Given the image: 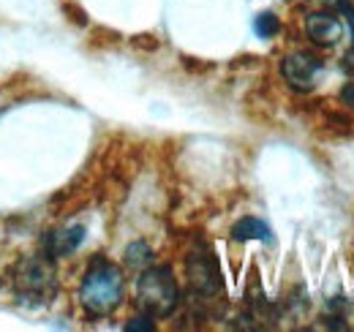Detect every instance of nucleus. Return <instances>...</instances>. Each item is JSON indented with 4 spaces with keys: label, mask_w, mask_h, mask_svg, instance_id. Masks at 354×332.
<instances>
[{
    "label": "nucleus",
    "mask_w": 354,
    "mask_h": 332,
    "mask_svg": "<svg viewBox=\"0 0 354 332\" xmlns=\"http://www.w3.org/2000/svg\"><path fill=\"white\" fill-rule=\"evenodd\" d=\"M14 289L22 299H44L55 291V264L49 253H30L14 270Z\"/></svg>",
    "instance_id": "3"
},
{
    "label": "nucleus",
    "mask_w": 354,
    "mask_h": 332,
    "mask_svg": "<svg viewBox=\"0 0 354 332\" xmlns=\"http://www.w3.org/2000/svg\"><path fill=\"white\" fill-rule=\"evenodd\" d=\"M338 8L344 11V17H346V22H349L352 36H354V6H352V0H338ZM352 42H354V39H352Z\"/></svg>",
    "instance_id": "12"
},
{
    "label": "nucleus",
    "mask_w": 354,
    "mask_h": 332,
    "mask_svg": "<svg viewBox=\"0 0 354 332\" xmlns=\"http://www.w3.org/2000/svg\"><path fill=\"white\" fill-rule=\"evenodd\" d=\"M232 240L234 243H248V240H262V243H270L272 240V232L265 221L248 215V218H240L234 226H232Z\"/></svg>",
    "instance_id": "8"
},
{
    "label": "nucleus",
    "mask_w": 354,
    "mask_h": 332,
    "mask_svg": "<svg viewBox=\"0 0 354 332\" xmlns=\"http://www.w3.org/2000/svg\"><path fill=\"white\" fill-rule=\"evenodd\" d=\"M254 30L259 39H272L281 33V19L272 14V11H262L257 19H254Z\"/></svg>",
    "instance_id": "10"
},
{
    "label": "nucleus",
    "mask_w": 354,
    "mask_h": 332,
    "mask_svg": "<svg viewBox=\"0 0 354 332\" xmlns=\"http://www.w3.org/2000/svg\"><path fill=\"white\" fill-rule=\"evenodd\" d=\"M126 330H129V332H133V330L150 332V330H156V327L150 324V316H142V319H133V322H129V324H126Z\"/></svg>",
    "instance_id": "11"
},
{
    "label": "nucleus",
    "mask_w": 354,
    "mask_h": 332,
    "mask_svg": "<svg viewBox=\"0 0 354 332\" xmlns=\"http://www.w3.org/2000/svg\"><path fill=\"white\" fill-rule=\"evenodd\" d=\"M80 302L90 316H109L123 302V273L106 259L90 261L80 286Z\"/></svg>",
    "instance_id": "1"
},
{
    "label": "nucleus",
    "mask_w": 354,
    "mask_h": 332,
    "mask_svg": "<svg viewBox=\"0 0 354 332\" xmlns=\"http://www.w3.org/2000/svg\"><path fill=\"white\" fill-rule=\"evenodd\" d=\"M306 33H308L310 42L319 44V46H335L344 39V25L330 11H313L306 19Z\"/></svg>",
    "instance_id": "6"
},
{
    "label": "nucleus",
    "mask_w": 354,
    "mask_h": 332,
    "mask_svg": "<svg viewBox=\"0 0 354 332\" xmlns=\"http://www.w3.org/2000/svg\"><path fill=\"white\" fill-rule=\"evenodd\" d=\"M150 261H153V250L147 243H131L126 248V264L133 270H145V267H150Z\"/></svg>",
    "instance_id": "9"
},
{
    "label": "nucleus",
    "mask_w": 354,
    "mask_h": 332,
    "mask_svg": "<svg viewBox=\"0 0 354 332\" xmlns=\"http://www.w3.org/2000/svg\"><path fill=\"white\" fill-rule=\"evenodd\" d=\"M341 101H344L346 107H352V109H354V82H349L344 90H341Z\"/></svg>",
    "instance_id": "13"
},
{
    "label": "nucleus",
    "mask_w": 354,
    "mask_h": 332,
    "mask_svg": "<svg viewBox=\"0 0 354 332\" xmlns=\"http://www.w3.org/2000/svg\"><path fill=\"white\" fill-rule=\"evenodd\" d=\"M85 240V226H66L57 232H49L44 237V253L52 259H66L82 246Z\"/></svg>",
    "instance_id": "7"
},
{
    "label": "nucleus",
    "mask_w": 354,
    "mask_h": 332,
    "mask_svg": "<svg viewBox=\"0 0 354 332\" xmlns=\"http://www.w3.org/2000/svg\"><path fill=\"white\" fill-rule=\"evenodd\" d=\"M136 302L150 319H167L180 305V289L169 267H145L136 278Z\"/></svg>",
    "instance_id": "2"
},
{
    "label": "nucleus",
    "mask_w": 354,
    "mask_h": 332,
    "mask_svg": "<svg viewBox=\"0 0 354 332\" xmlns=\"http://www.w3.org/2000/svg\"><path fill=\"white\" fill-rule=\"evenodd\" d=\"M319 71H322V60L308 55V52H292L281 63L283 80L292 84L295 90H310L316 84L313 80H316Z\"/></svg>",
    "instance_id": "5"
},
{
    "label": "nucleus",
    "mask_w": 354,
    "mask_h": 332,
    "mask_svg": "<svg viewBox=\"0 0 354 332\" xmlns=\"http://www.w3.org/2000/svg\"><path fill=\"white\" fill-rule=\"evenodd\" d=\"M185 270H188V284H191V289L196 291V294H202V297H216V294H221L223 284H221L218 264H216V259L205 248L188 253Z\"/></svg>",
    "instance_id": "4"
}]
</instances>
